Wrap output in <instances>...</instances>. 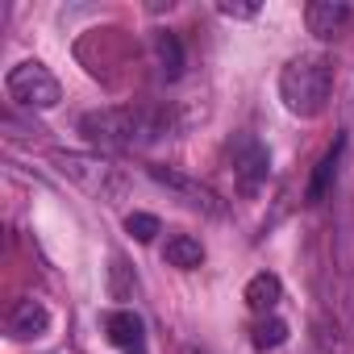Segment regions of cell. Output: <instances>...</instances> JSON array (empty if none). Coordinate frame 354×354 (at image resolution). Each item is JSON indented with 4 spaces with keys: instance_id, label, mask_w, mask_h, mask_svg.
<instances>
[{
    "instance_id": "cell-16",
    "label": "cell",
    "mask_w": 354,
    "mask_h": 354,
    "mask_svg": "<svg viewBox=\"0 0 354 354\" xmlns=\"http://www.w3.org/2000/svg\"><path fill=\"white\" fill-rule=\"evenodd\" d=\"M225 17H254L259 13V5H234V0H221V5H217Z\"/></svg>"
},
{
    "instance_id": "cell-15",
    "label": "cell",
    "mask_w": 354,
    "mask_h": 354,
    "mask_svg": "<svg viewBox=\"0 0 354 354\" xmlns=\"http://www.w3.org/2000/svg\"><path fill=\"white\" fill-rule=\"evenodd\" d=\"M125 230H129L138 242H150V238L158 234V217H150V213H129V217H125Z\"/></svg>"
},
{
    "instance_id": "cell-11",
    "label": "cell",
    "mask_w": 354,
    "mask_h": 354,
    "mask_svg": "<svg viewBox=\"0 0 354 354\" xmlns=\"http://www.w3.org/2000/svg\"><path fill=\"white\" fill-rule=\"evenodd\" d=\"M279 296H283V283H279V275H271V271H259V275L246 283V304H250L254 313H271V308L279 304Z\"/></svg>"
},
{
    "instance_id": "cell-9",
    "label": "cell",
    "mask_w": 354,
    "mask_h": 354,
    "mask_svg": "<svg viewBox=\"0 0 354 354\" xmlns=\"http://www.w3.org/2000/svg\"><path fill=\"white\" fill-rule=\"evenodd\" d=\"M342 154H346V138H337V142L321 154L313 180H308V192H304V205H321V201L329 196V188H333V180H337V167H342Z\"/></svg>"
},
{
    "instance_id": "cell-13",
    "label": "cell",
    "mask_w": 354,
    "mask_h": 354,
    "mask_svg": "<svg viewBox=\"0 0 354 354\" xmlns=\"http://www.w3.org/2000/svg\"><path fill=\"white\" fill-rule=\"evenodd\" d=\"M104 329H109V342L113 346H121V350H138L142 346V321L133 317V313H109L104 317Z\"/></svg>"
},
{
    "instance_id": "cell-6",
    "label": "cell",
    "mask_w": 354,
    "mask_h": 354,
    "mask_svg": "<svg viewBox=\"0 0 354 354\" xmlns=\"http://www.w3.org/2000/svg\"><path fill=\"white\" fill-rule=\"evenodd\" d=\"M150 180L162 184L167 192H175L184 205H192V209H201V213H209V217H221V201H217V192L205 188L201 180H192V175L171 171V167H150Z\"/></svg>"
},
{
    "instance_id": "cell-8",
    "label": "cell",
    "mask_w": 354,
    "mask_h": 354,
    "mask_svg": "<svg viewBox=\"0 0 354 354\" xmlns=\"http://www.w3.org/2000/svg\"><path fill=\"white\" fill-rule=\"evenodd\" d=\"M304 21H308V34L317 38H342L350 30V5H342V0H313V5L304 9Z\"/></svg>"
},
{
    "instance_id": "cell-5",
    "label": "cell",
    "mask_w": 354,
    "mask_h": 354,
    "mask_svg": "<svg viewBox=\"0 0 354 354\" xmlns=\"http://www.w3.org/2000/svg\"><path fill=\"white\" fill-rule=\"evenodd\" d=\"M267 171H271V158H267L263 142L250 138V133H242L234 142V180H238V192L242 196H254L267 184Z\"/></svg>"
},
{
    "instance_id": "cell-10",
    "label": "cell",
    "mask_w": 354,
    "mask_h": 354,
    "mask_svg": "<svg viewBox=\"0 0 354 354\" xmlns=\"http://www.w3.org/2000/svg\"><path fill=\"white\" fill-rule=\"evenodd\" d=\"M162 259H167V267L192 271V267H201V263H205V246H201L192 234H171V238H167V246H162Z\"/></svg>"
},
{
    "instance_id": "cell-14",
    "label": "cell",
    "mask_w": 354,
    "mask_h": 354,
    "mask_svg": "<svg viewBox=\"0 0 354 354\" xmlns=\"http://www.w3.org/2000/svg\"><path fill=\"white\" fill-rule=\"evenodd\" d=\"M283 342H288V325H283L279 317H267V321L254 325V346H259V350H275V346H283Z\"/></svg>"
},
{
    "instance_id": "cell-7",
    "label": "cell",
    "mask_w": 354,
    "mask_h": 354,
    "mask_svg": "<svg viewBox=\"0 0 354 354\" xmlns=\"http://www.w3.org/2000/svg\"><path fill=\"white\" fill-rule=\"evenodd\" d=\"M9 333H13L17 342H38V337H46V333H50V308H46L42 300H34V296L17 300L13 313H9Z\"/></svg>"
},
{
    "instance_id": "cell-12",
    "label": "cell",
    "mask_w": 354,
    "mask_h": 354,
    "mask_svg": "<svg viewBox=\"0 0 354 354\" xmlns=\"http://www.w3.org/2000/svg\"><path fill=\"white\" fill-rule=\"evenodd\" d=\"M154 67L162 80H180L184 75V46L175 34H158L154 38Z\"/></svg>"
},
{
    "instance_id": "cell-2",
    "label": "cell",
    "mask_w": 354,
    "mask_h": 354,
    "mask_svg": "<svg viewBox=\"0 0 354 354\" xmlns=\"http://www.w3.org/2000/svg\"><path fill=\"white\" fill-rule=\"evenodd\" d=\"M333 92V67L321 55H300L279 71V100L292 117H321Z\"/></svg>"
},
{
    "instance_id": "cell-3",
    "label": "cell",
    "mask_w": 354,
    "mask_h": 354,
    "mask_svg": "<svg viewBox=\"0 0 354 354\" xmlns=\"http://www.w3.org/2000/svg\"><path fill=\"white\" fill-rule=\"evenodd\" d=\"M5 92H9V100L21 104V109H55V104L63 100L59 80H55L38 59L17 63V67L5 75Z\"/></svg>"
},
{
    "instance_id": "cell-1",
    "label": "cell",
    "mask_w": 354,
    "mask_h": 354,
    "mask_svg": "<svg viewBox=\"0 0 354 354\" xmlns=\"http://www.w3.org/2000/svg\"><path fill=\"white\" fill-rule=\"evenodd\" d=\"M171 129V113L167 109H150V104H121V109H96L80 121V133L92 146H109V150H129V146H146L154 138H162Z\"/></svg>"
},
{
    "instance_id": "cell-4",
    "label": "cell",
    "mask_w": 354,
    "mask_h": 354,
    "mask_svg": "<svg viewBox=\"0 0 354 354\" xmlns=\"http://www.w3.org/2000/svg\"><path fill=\"white\" fill-rule=\"evenodd\" d=\"M55 162H59V171L67 180H75L80 188H88L96 196H109L117 188V167L96 158V154H55Z\"/></svg>"
}]
</instances>
